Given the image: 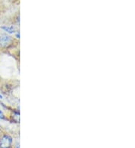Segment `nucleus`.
<instances>
[{
  "mask_svg": "<svg viewBox=\"0 0 135 148\" xmlns=\"http://www.w3.org/2000/svg\"><path fill=\"white\" fill-rule=\"evenodd\" d=\"M12 38L7 34L0 35V46L2 47H8L12 43Z\"/></svg>",
  "mask_w": 135,
  "mask_h": 148,
  "instance_id": "f03ea898",
  "label": "nucleus"
},
{
  "mask_svg": "<svg viewBox=\"0 0 135 148\" xmlns=\"http://www.w3.org/2000/svg\"><path fill=\"white\" fill-rule=\"evenodd\" d=\"M1 29H3L4 31L7 32L8 33H14L15 31L13 26H6V25H2V26H1Z\"/></svg>",
  "mask_w": 135,
  "mask_h": 148,
  "instance_id": "7ed1b4c3",
  "label": "nucleus"
},
{
  "mask_svg": "<svg viewBox=\"0 0 135 148\" xmlns=\"http://www.w3.org/2000/svg\"><path fill=\"white\" fill-rule=\"evenodd\" d=\"M16 36H17V38L18 39H19V38H20V34H19V33H17Z\"/></svg>",
  "mask_w": 135,
  "mask_h": 148,
  "instance_id": "39448f33",
  "label": "nucleus"
},
{
  "mask_svg": "<svg viewBox=\"0 0 135 148\" xmlns=\"http://www.w3.org/2000/svg\"><path fill=\"white\" fill-rule=\"evenodd\" d=\"M5 118V116H4L3 113L1 110H0V119H4Z\"/></svg>",
  "mask_w": 135,
  "mask_h": 148,
  "instance_id": "20e7f679",
  "label": "nucleus"
},
{
  "mask_svg": "<svg viewBox=\"0 0 135 148\" xmlns=\"http://www.w3.org/2000/svg\"><path fill=\"white\" fill-rule=\"evenodd\" d=\"M2 95H1V94H0V99H2Z\"/></svg>",
  "mask_w": 135,
  "mask_h": 148,
  "instance_id": "423d86ee",
  "label": "nucleus"
},
{
  "mask_svg": "<svg viewBox=\"0 0 135 148\" xmlns=\"http://www.w3.org/2000/svg\"><path fill=\"white\" fill-rule=\"evenodd\" d=\"M12 138L8 135H4L0 139V148H11Z\"/></svg>",
  "mask_w": 135,
  "mask_h": 148,
  "instance_id": "f257e3e1",
  "label": "nucleus"
}]
</instances>
